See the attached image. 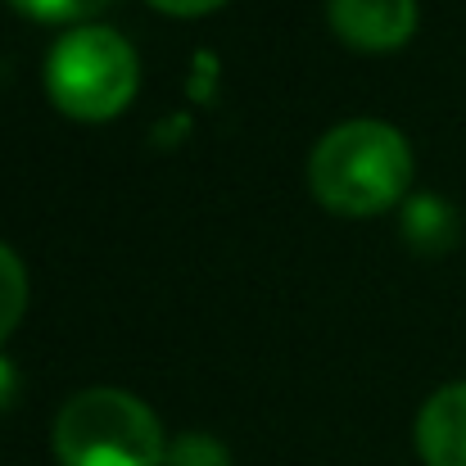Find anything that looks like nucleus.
Segmentation results:
<instances>
[{"label":"nucleus","instance_id":"f257e3e1","mask_svg":"<svg viewBox=\"0 0 466 466\" xmlns=\"http://www.w3.org/2000/svg\"><path fill=\"white\" fill-rule=\"evenodd\" d=\"M312 195L344 218H371L403 199L412 186L408 137L380 118H353L330 127L309 158Z\"/></svg>","mask_w":466,"mask_h":466},{"label":"nucleus","instance_id":"f03ea898","mask_svg":"<svg viewBox=\"0 0 466 466\" xmlns=\"http://www.w3.org/2000/svg\"><path fill=\"white\" fill-rule=\"evenodd\" d=\"M55 453L64 466H163L158 417L127 390H82L55 417Z\"/></svg>","mask_w":466,"mask_h":466},{"label":"nucleus","instance_id":"7ed1b4c3","mask_svg":"<svg viewBox=\"0 0 466 466\" xmlns=\"http://www.w3.org/2000/svg\"><path fill=\"white\" fill-rule=\"evenodd\" d=\"M141 82V64L137 50L127 46V36H118L114 27L100 23H82L73 32H64L46 59V91L50 100L82 123H105L118 118Z\"/></svg>","mask_w":466,"mask_h":466},{"label":"nucleus","instance_id":"20e7f679","mask_svg":"<svg viewBox=\"0 0 466 466\" xmlns=\"http://www.w3.org/2000/svg\"><path fill=\"white\" fill-rule=\"evenodd\" d=\"M326 14L353 50H399L417 32V0H326Z\"/></svg>","mask_w":466,"mask_h":466},{"label":"nucleus","instance_id":"39448f33","mask_svg":"<svg viewBox=\"0 0 466 466\" xmlns=\"http://www.w3.org/2000/svg\"><path fill=\"white\" fill-rule=\"evenodd\" d=\"M417 453L426 466H466V380L426 399L417 417Z\"/></svg>","mask_w":466,"mask_h":466},{"label":"nucleus","instance_id":"423d86ee","mask_svg":"<svg viewBox=\"0 0 466 466\" xmlns=\"http://www.w3.org/2000/svg\"><path fill=\"white\" fill-rule=\"evenodd\" d=\"M23 309H27V272H23L18 254L9 245H0V339L18 326Z\"/></svg>","mask_w":466,"mask_h":466},{"label":"nucleus","instance_id":"0eeeda50","mask_svg":"<svg viewBox=\"0 0 466 466\" xmlns=\"http://www.w3.org/2000/svg\"><path fill=\"white\" fill-rule=\"evenodd\" d=\"M163 466H231V453L213 440V435H177L167 444V458Z\"/></svg>","mask_w":466,"mask_h":466},{"label":"nucleus","instance_id":"6e6552de","mask_svg":"<svg viewBox=\"0 0 466 466\" xmlns=\"http://www.w3.org/2000/svg\"><path fill=\"white\" fill-rule=\"evenodd\" d=\"M14 9H23L36 23H82L100 9H109L114 0H9Z\"/></svg>","mask_w":466,"mask_h":466},{"label":"nucleus","instance_id":"1a4fd4ad","mask_svg":"<svg viewBox=\"0 0 466 466\" xmlns=\"http://www.w3.org/2000/svg\"><path fill=\"white\" fill-rule=\"evenodd\" d=\"M155 9L163 14H177V18H195V14H208V9H218L222 0H150Z\"/></svg>","mask_w":466,"mask_h":466},{"label":"nucleus","instance_id":"9d476101","mask_svg":"<svg viewBox=\"0 0 466 466\" xmlns=\"http://www.w3.org/2000/svg\"><path fill=\"white\" fill-rule=\"evenodd\" d=\"M9 399H14V367L0 358V408H5Z\"/></svg>","mask_w":466,"mask_h":466}]
</instances>
